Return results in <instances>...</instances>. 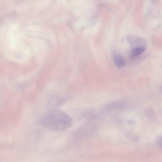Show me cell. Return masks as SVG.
I'll return each instance as SVG.
<instances>
[{
    "label": "cell",
    "instance_id": "6da1fadb",
    "mask_svg": "<svg viewBox=\"0 0 162 162\" xmlns=\"http://www.w3.org/2000/svg\"><path fill=\"white\" fill-rule=\"evenodd\" d=\"M72 119L67 114L59 111L51 112L46 115L40 121L44 128L54 131H63L69 128Z\"/></svg>",
    "mask_w": 162,
    "mask_h": 162
},
{
    "label": "cell",
    "instance_id": "7a4b0ae2",
    "mask_svg": "<svg viewBox=\"0 0 162 162\" xmlns=\"http://www.w3.org/2000/svg\"><path fill=\"white\" fill-rule=\"evenodd\" d=\"M114 60L115 64L119 68L124 67L126 65V61L124 57L121 55L117 54L115 55Z\"/></svg>",
    "mask_w": 162,
    "mask_h": 162
},
{
    "label": "cell",
    "instance_id": "3957f363",
    "mask_svg": "<svg viewBox=\"0 0 162 162\" xmlns=\"http://www.w3.org/2000/svg\"><path fill=\"white\" fill-rule=\"evenodd\" d=\"M145 50L144 47H140L135 48L133 51L132 55L135 56L142 54Z\"/></svg>",
    "mask_w": 162,
    "mask_h": 162
}]
</instances>
